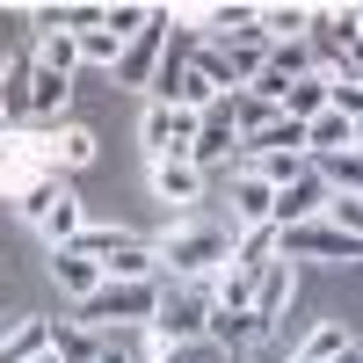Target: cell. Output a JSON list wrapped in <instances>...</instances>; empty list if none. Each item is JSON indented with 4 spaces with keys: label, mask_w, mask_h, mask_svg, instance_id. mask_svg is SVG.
I'll return each instance as SVG.
<instances>
[{
    "label": "cell",
    "mask_w": 363,
    "mask_h": 363,
    "mask_svg": "<svg viewBox=\"0 0 363 363\" xmlns=\"http://www.w3.org/2000/svg\"><path fill=\"white\" fill-rule=\"evenodd\" d=\"M153 255H160V269L174 284H203V277H218L233 262V225L203 218V211H182V218L153 240Z\"/></svg>",
    "instance_id": "1"
},
{
    "label": "cell",
    "mask_w": 363,
    "mask_h": 363,
    "mask_svg": "<svg viewBox=\"0 0 363 363\" xmlns=\"http://www.w3.org/2000/svg\"><path fill=\"white\" fill-rule=\"evenodd\" d=\"M153 335L167 342V349H189V342H203V327H211V277L203 284H160V313L145 320Z\"/></svg>",
    "instance_id": "2"
},
{
    "label": "cell",
    "mask_w": 363,
    "mask_h": 363,
    "mask_svg": "<svg viewBox=\"0 0 363 363\" xmlns=\"http://www.w3.org/2000/svg\"><path fill=\"white\" fill-rule=\"evenodd\" d=\"M160 284H109L102 277V291L80 306V327H95V335H102V327H145V320L160 313Z\"/></svg>",
    "instance_id": "3"
},
{
    "label": "cell",
    "mask_w": 363,
    "mask_h": 363,
    "mask_svg": "<svg viewBox=\"0 0 363 363\" xmlns=\"http://www.w3.org/2000/svg\"><path fill=\"white\" fill-rule=\"evenodd\" d=\"M196 131H203V116H196V109H174V102H145V116H138L145 160H189Z\"/></svg>",
    "instance_id": "4"
},
{
    "label": "cell",
    "mask_w": 363,
    "mask_h": 363,
    "mask_svg": "<svg viewBox=\"0 0 363 363\" xmlns=\"http://www.w3.org/2000/svg\"><path fill=\"white\" fill-rule=\"evenodd\" d=\"M284 240V262H363V240H349V233H335L327 218H313V225H284L277 233Z\"/></svg>",
    "instance_id": "5"
},
{
    "label": "cell",
    "mask_w": 363,
    "mask_h": 363,
    "mask_svg": "<svg viewBox=\"0 0 363 363\" xmlns=\"http://www.w3.org/2000/svg\"><path fill=\"white\" fill-rule=\"evenodd\" d=\"M160 51H167V8H153V22L124 44V58H116V87H153Z\"/></svg>",
    "instance_id": "6"
},
{
    "label": "cell",
    "mask_w": 363,
    "mask_h": 363,
    "mask_svg": "<svg viewBox=\"0 0 363 363\" xmlns=\"http://www.w3.org/2000/svg\"><path fill=\"white\" fill-rule=\"evenodd\" d=\"M327 196H335V189H327V182L306 167V174H298V182H284V189H277V203H269V225H313L320 218V211H327Z\"/></svg>",
    "instance_id": "7"
},
{
    "label": "cell",
    "mask_w": 363,
    "mask_h": 363,
    "mask_svg": "<svg viewBox=\"0 0 363 363\" xmlns=\"http://www.w3.org/2000/svg\"><path fill=\"white\" fill-rule=\"evenodd\" d=\"M203 189H211V174H203L196 160H153V196H160V203L196 211V203H203Z\"/></svg>",
    "instance_id": "8"
},
{
    "label": "cell",
    "mask_w": 363,
    "mask_h": 363,
    "mask_svg": "<svg viewBox=\"0 0 363 363\" xmlns=\"http://www.w3.org/2000/svg\"><path fill=\"white\" fill-rule=\"evenodd\" d=\"M102 277H109V284H160L167 269H160V255H153V240H131V233H124V240L109 247Z\"/></svg>",
    "instance_id": "9"
},
{
    "label": "cell",
    "mask_w": 363,
    "mask_h": 363,
    "mask_svg": "<svg viewBox=\"0 0 363 363\" xmlns=\"http://www.w3.org/2000/svg\"><path fill=\"white\" fill-rule=\"evenodd\" d=\"M269 335V327L255 320V313H218V306H211V327H203V342L211 349H218V356H233V363H247V349Z\"/></svg>",
    "instance_id": "10"
},
{
    "label": "cell",
    "mask_w": 363,
    "mask_h": 363,
    "mask_svg": "<svg viewBox=\"0 0 363 363\" xmlns=\"http://www.w3.org/2000/svg\"><path fill=\"white\" fill-rule=\"evenodd\" d=\"M37 233H44V247H51V255H58V247H73V240L87 233V203L73 196V182H66V189L51 196V211L37 218Z\"/></svg>",
    "instance_id": "11"
},
{
    "label": "cell",
    "mask_w": 363,
    "mask_h": 363,
    "mask_svg": "<svg viewBox=\"0 0 363 363\" xmlns=\"http://www.w3.org/2000/svg\"><path fill=\"white\" fill-rule=\"evenodd\" d=\"M291 291H298V262H284V255H277V262L255 277V320H262V327H277V313L291 306Z\"/></svg>",
    "instance_id": "12"
},
{
    "label": "cell",
    "mask_w": 363,
    "mask_h": 363,
    "mask_svg": "<svg viewBox=\"0 0 363 363\" xmlns=\"http://www.w3.org/2000/svg\"><path fill=\"white\" fill-rule=\"evenodd\" d=\"M269 203H277V189L255 174V167H240L233 174V233H247V225H269Z\"/></svg>",
    "instance_id": "13"
},
{
    "label": "cell",
    "mask_w": 363,
    "mask_h": 363,
    "mask_svg": "<svg viewBox=\"0 0 363 363\" xmlns=\"http://www.w3.org/2000/svg\"><path fill=\"white\" fill-rule=\"evenodd\" d=\"M277 247H284L277 225H247V233H233V262H225V269H240V277H262V269L277 262Z\"/></svg>",
    "instance_id": "14"
},
{
    "label": "cell",
    "mask_w": 363,
    "mask_h": 363,
    "mask_svg": "<svg viewBox=\"0 0 363 363\" xmlns=\"http://www.w3.org/2000/svg\"><path fill=\"white\" fill-rule=\"evenodd\" d=\"M66 102H73V80H66V73H44V66L29 73V116H37L44 131L66 116Z\"/></svg>",
    "instance_id": "15"
},
{
    "label": "cell",
    "mask_w": 363,
    "mask_h": 363,
    "mask_svg": "<svg viewBox=\"0 0 363 363\" xmlns=\"http://www.w3.org/2000/svg\"><path fill=\"white\" fill-rule=\"evenodd\" d=\"M51 349V320L44 313H29V320H15L8 335H0V363H37Z\"/></svg>",
    "instance_id": "16"
},
{
    "label": "cell",
    "mask_w": 363,
    "mask_h": 363,
    "mask_svg": "<svg viewBox=\"0 0 363 363\" xmlns=\"http://www.w3.org/2000/svg\"><path fill=\"white\" fill-rule=\"evenodd\" d=\"M51 153H58V174H80V167H95L102 138L87 131V124H58V131H51Z\"/></svg>",
    "instance_id": "17"
},
{
    "label": "cell",
    "mask_w": 363,
    "mask_h": 363,
    "mask_svg": "<svg viewBox=\"0 0 363 363\" xmlns=\"http://www.w3.org/2000/svg\"><path fill=\"white\" fill-rule=\"evenodd\" d=\"M51 284L73 298V306H87V298L102 291V262H80V255H51Z\"/></svg>",
    "instance_id": "18"
},
{
    "label": "cell",
    "mask_w": 363,
    "mask_h": 363,
    "mask_svg": "<svg viewBox=\"0 0 363 363\" xmlns=\"http://www.w3.org/2000/svg\"><path fill=\"white\" fill-rule=\"evenodd\" d=\"M109 342L95 335V327H80V320H51V356L58 363H95Z\"/></svg>",
    "instance_id": "19"
},
{
    "label": "cell",
    "mask_w": 363,
    "mask_h": 363,
    "mask_svg": "<svg viewBox=\"0 0 363 363\" xmlns=\"http://www.w3.org/2000/svg\"><path fill=\"white\" fill-rule=\"evenodd\" d=\"M313 174H320L335 196H363V153H349V145H342V153H320Z\"/></svg>",
    "instance_id": "20"
},
{
    "label": "cell",
    "mask_w": 363,
    "mask_h": 363,
    "mask_svg": "<svg viewBox=\"0 0 363 363\" xmlns=\"http://www.w3.org/2000/svg\"><path fill=\"white\" fill-rule=\"evenodd\" d=\"M327 80H335V73H306V80L284 87V116H291V124H313V116L327 109Z\"/></svg>",
    "instance_id": "21"
},
{
    "label": "cell",
    "mask_w": 363,
    "mask_h": 363,
    "mask_svg": "<svg viewBox=\"0 0 363 363\" xmlns=\"http://www.w3.org/2000/svg\"><path fill=\"white\" fill-rule=\"evenodd\" d=\"M342 349H349V327H342V320H320L313 335H306V342L291 349V363H335Z\"/></svg>",
    "instance_id": "22"
},
{
    "label": "cell",
    "mask_w": 363,
    "mask_h": 363,
    "mask_svg": "<svg viewBox=\"0 0 363 363\" xmlns=\"http://www.w3.org/2000/svg\"><path fill=\"white\" fill-rule=\"evenodd\" d=\"M124 29H109V8H102V29H87V37H80V66H109L116 73V58H124Z\"/></svg>",
    "instance_id": "23"
},
{
    "label": "cell",
    "mask_w": 363,
    "mask_h": 363,
    "mask_svg": "<svg viewBox=\"0 0 363 363\" xmlns=\"http://www.w3.org/2000/svg\"><path fill=\"white\" fill-rule=\"evenodd\" d=\"M247 167L269 182V189H284V182H298V174H306L313 160H306V153H262V160H247Z\"/></svg>",
    "instance_id": "24"
},
{
    "label": "cell",
    "mask_w": 363,
    "mask_h": 363,
    "mask_svg": "<svg viewBox=\"0 0 363 363\" xmlns=\"http://www.w3.org/2000/svg\"><path fill=\"white\" fill-rule=\"evenodd\" d=\"M277 102H262V95H233V124H240V138H247V131H262V124H277Z\"/></svg>",
    "instance_id": "25"
},
{
    "label": "cell",
    "mask_w": 363,
    "mask_h": 363,
    "mask_svg": "<svg viewBox=\"0 0 363 363\" xmlns=\"http://www.w3.org/2000/svg\"><path fill=\"white\" fill-rule=\"evenodd\" d=\"M335 233H349V240H363V196H327V211H320Z\"/></svg>",
    "instance_id": "26"
},
{
    "label": "cell",
    "mask_w": 363,
    "mask_h": 363,
    "mask_svg": "<svg viewBox=\"0 0 363 363\" xmlns=\"http://www.w3.org/2000/svg\"><path fill=\"white\" fill-rule=\"evenodd\" d=\"M116 349H124L131 363H160V356H167V342L153 335V327H131V335H124V342H116Z\"/></svg>",
    "instance_id": "27"
},
{
    "label": "cell",
    "mask_w": 363,
    "mask_h": 363,
    "mask_svg": "<svg viewBox=\"0 0 363 363\" xmlns=\"http://www.w3.org/2000/svg\"><path fill=\"white\" fill-rule=\"evenodd\" d=\"M58 189H66V174H51V182H37V189H29V196H22L15 211H22V218H29V225H37V218H44V211H51V196H58Z\"/></svg>",
    "instance_id": "28"
},
{
    "label": "cell",
    "mask_w": 363,
    "mask_h": 363,
    "mask_svg": "<svg viewBox=\"0 0 363 363\" xmlns=\"http://www.w3.org/2000/svg\"><path fill=\"white\" fill-rule=\"evenodd\" d=\"M95 363H131V356H124V349H116V342H109V349H102V356H95Z\"/></svg>",
    "instance_id": "29"
},
{
    "label": "cell",
    "mask_w": 363,
    "mask_h": 363,
    "mask_svg": "<svg viewBox=\"0 0 363 363\" xmlns=\"http://www.w3.org/2000/svg\"><path fill=\"white\" fill-rule=\"evenodd\" d=\"M335 363H363V349H356V342H349V349H342V356H335Z\"/></svg>",
    "instance_id": "30"
},
{
    "label": "cell",
    "mask_w": 363,
    "mask_h": 363,
    "mask_svg": "<svg viewBox=\"0 0 363 363\" xmlns=\"http://www.w3.org/2000/svg\"><path fill=\"white\" fill-rule=\"evenodd\" d=\"M160 363H182V349H167V356H160Z\"/></svg>",
    "instance_id": "31"
},
{
    "label": "cell",
    "mask_w": 363,
    "mask_h": 363,
    "mask_svg": "<svg viewBox=\"0 0 363 363\" xmlns=\"http://www.w3.org/2000/svg\"><path fill=\"white\" fill-rule=\"evenodd\" d=\"M0 131H15V124H8V109H0Z\"/></svg>",
    "instance_id": "32"
},
{
    "label": "cell",
    "mask_w": 363,
    "mask_h": 363,
    "mask_svg": "<svg viewBox=\"0 0 363 363\" xmlns=\"http://www.w3.org/2000/svg\"><path fill=\"white\" fill-rule=\"evenodd\" d=\"M37 363H58V356H51V349H44V356H37Z\"/></svg>",
    "instance_id": "33"
},
{
    "label": "cell",
    "mask_w": 363,
    "mask_h": 363,
    "mask_svg": "<svg viewBox=\"0 0 363 363\" xmlns=\"http://www.w3.org/2000/svg\"><path fill=\"white\" fill-rule=\"evenodd\" d=\"M356 80H363V73H356Z\"/></svg>",
    "instance_id": "34"
}]
</instances>
